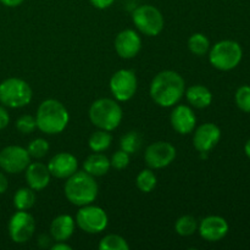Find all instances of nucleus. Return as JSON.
I'll return each mask as SVG.
<instances>
[{
  "mask_svg": "<svg viewBox=\"0 0 250 250\" xmlns=\"http://www.w3.org/2000/svg\"><path fill=\"white\" fill-rule=\"evenodd\" d=\"M27 151H28L31 158H44V156L46 155V153L49 151V143L43 138L33 139V141L28 144Z\"/></svg>",
  "mask_w": 250,
  "mask_h": 250,
  "instance_id": "obj_29",
  "label": "nucleus"
},
{
  "mask_svg": "<svg viewBox=\"0 0 250 250\" xmlns=\"http://www.w3.org/2000/svg\"><path fill=\"white\" fill-rule=\"evenodd\" d=\"M243 56L241 45L234 41H221L209 51V61L220 71H229L239 65Z\"/></svg>",
  "mask_w": 250,
  "mask_h": 250,
  "instance_id": "obj_6",
  "label": "nucleus"
},
{
  "mask_svg": "<svg viewBox=\"0 0 250 250\" xmlns=\"http://www.w3.org/2000/svg\"><path fill=\"white\" fill-rule=\"evenodd\" d=\"M137 187L143 193H149L155 188L156 176L151 170H143L137 176Z\"/></svg>",
  "mask_w": 250,
  "mask_h": 250,
  "instance_id": "obj_28",
  "label": "nucleus"
},
{
  "mask_svg": "<svg viewBox=\"0 0 250 250\" xmlns=\"http://www.w3.org/2000/svg\"><path fill=\"white\" fill-rule=\"evenodd\" d=\"M70 120L67 109L62 103L55 99H46L37 110V127L46 134L61 133Z\"/></svg>",
  "mask_w": 250,
  "mask_h": 250,
  "instance_id": "obj_2",
  "label": "nucleus"
},
{
  "mask_svg": "<svg viewBox=\"0 0 250 250\" xmlns=\"http://www.w3.org/2000/svg\"><path fill=\"white\" fill-rule=\"evenodd\" d=\"M221 138V129L211 122L203 124L195 129L193 144L199 153H208L217 146Z\"/></svg>",
  "mask_w": 250,
  "mask_h": 250,
  "instance_id": "obj_13",
  "label": "nucleus"
},
{
  "mask_svg": "<svg viewBox=\"0 0 250 250\" xmlns=\"http://www.w3.org/2000/svg\"><path fill=\"white\" fill-rule=\"evenodd\" d=\"M110 167H111V165H110L109 158L100 153L92 154L83 163L84 171L92 175L93 177H100V176L106 175L109 172Z\"/></svg>",
  "mask_w": 250,
  "mask_h": 250,
  "instance_id": "obj_20",
  "label": "nucleus"
},
{
  "mask_svg": "<svg viewBox=\"0 0 250 250\" xmlns=\"http://www.w3.org/2000/svg\"><path fill=\"white\" fill-rule=\"evenodd\" d=\"M142 48V39L133 29H125L115 38V50L122 59H133Z\"/></svg>",
  "mask_w": 250,
  "mask_h": 250,
  "instance_id": "obj_14",
  "label": "nucleus"
},
{
  "mask_svg": "<svg viewBox=\"0 0 250 250\" xmlns=\"http://www.w3.org/2000/svg\"><path fill=\"white\" fill-rule=\"evenodd\" d=\"M32 88L21 78H7L0 83V103L4 106L19 109L28 105L32 100Z\"/></svg>",
  "mask_w": 250,
  "mask_h": 250,
  "instance_id": "obj_5",
  "label": "nucleus"
},
{
  "mask_svg": "<svg viewBox=\"0 0 250 250\" xmlns=\"http://www.w3.org/2000/svg\"><path fill=\"white\" fill-rule=\"evenodd\" d=\"M31 164L27 149L19 146H9L0 151V167L7 173L23 172Z\"/></svg>",
  "mask_w": 250,
  "mask_h": 250,
  "instance_id": "obj_10",
  "label": "nucleus"
},
{
  "mask_svg": "<svg viewBox=\"0 0 250 250\" xmlns=\"http://www.w3.org/2000/svg\"><path fill=\"white\" fill-rule=\"evenodd\" d=\"M197 229H198L197 220H195L193 216H190V215L181 216L175 224V231L182 237L192 236L193 233H195Z\"/></svg>",
  "mask_w": 250,
  "mask_h": 250,
  "instance_id": "obj_25",
  "label": "nucleus"
},
{
  "mask_svg": "<svg viewBox=\"0 0 250 250\" xmlns=\"http://www.w3.org/2000/svg\"><path fill=\"white\" fill-rule=\"evenodd\" d=\"M236 104L242 111L250 112V85H242L236 92Z\"/></svg>",
  "mask_w": 250,
  "mask_h": 250,
  "instance_id": "obj_30",
  "label": "nucleus"
},
{
  "mask_svg": "<svg viewBox=\"0 0 250 250\" xmlns=\"http://www.w3.org/2000/svg\"><path fill=\"white\" fill-rule=\"evenodd\" d=\"M27 185L33 190H42L50 182V172L48 166L42 163H31L26 170Z\"/></svg>",
  "mask_w": 250,
  "mask_h": 250,
  "instance_id": "obj_18",
  "label": "nucleus"
},
{
  "mask_svg": "<svg viewBox=\"0 0 250 250\" xmlns=\"http://www.w3.org/2000/svg\"><path fill=\"white\" fill-rule=\"evenodd\" d=\"M16 128L22 134L32 133L37 128L36 117L31 116V115H23L16 121Z\"/></svg>",
  "mask_w": 250,
  "mask_h": 250,
  "instance_id": "obj_31",
  "label": "nucleus"
},
{
  "mask_svg": "<svg viewBox=\"0 0 250 250\" xmlns=\"http://www.w3.org/2000/svg\"><path fill=\"white\" fill-rule=\"evenodd\" d=\"M36 203V194L31 188H21L14 195V207L17 210L27 211Z\"/></svg>",
  "mask_w": 250,
  "mask_h": 250,
  "instance_id": "obj_23",
  "label": "nucleus"
},
{
  "mask_svg": "<svg viewBox=\"0 0 250 250\" xmlns=\"http://www.w3.org/2000/svg\"><path fill=\"white\" fill-rule=\"evenodd\" d=\"M100 250H128L129 246L124 237L119 234H107L100 241Z\"/></svg>",
  "mask_w": 250,
  "mask_h": 250,
  "instance_id": "obj_26",
  "label": "nucleus"
},
{
  "mask_svg": "<svg viewBox=\"0 0 250 250\" xmlns=\"http://www.w3.org/2000/svg\"><path fill=\"white\" fill-rule=\"evenodd\" d=\"M7 186H9V183H7L6 176H5L4 173L0 172V194H2V193L6 192Z\"/></svg>",
  "mask_w": 250,
  "mask_h": 250,
  "instance_id": "obj_35",
  "label": "nucleus"
},
{
  "mask_svg": "<svg viewBox=\"0 0 250 250\" xmlns=\"http://www.w3.org/2000/svg\"><path fill=\"white\" fill-rule=\"evenodd\" d=\"M129 164V154L126 153L121 149V150L116 151L114 155L111 156V160H110V165L111 167L116 168V170H124L128 166Z\"/></svg>",
  "mask_w": 250,
  "mask_h": 250,
  "instance_id": "obj_32",
  "label": "nucleus"
},
{
  "mask_svg": "<svg viewBox=\"0 0 250 250\" xmlns=\"http://www.w3.org/2000/svg\"><path fill=\"white\" fill-rule=\"evenodd\" d=\"M244 151H246L247 156L250 159V139L246 143V146H244Z\"/></svg>",
  "mask_w": 250,
  "mask_h": 250,
  "instance_id": "obj_38",
  "label": "nucleus"
},
{
  "mask_svg": "<svg viewBox=\"0 0 250 250\" xmlns=\"http://www.w3.org/2000/svg\"><path fill=\"white\" fill-rule=\"evenodd\" d=\"M90 4L97 9H107L115 2V0H89Z\"/></svg>",
  "mask_w": 250,
  "mask_h": 250,
  "instance_id": "obj_34",
  "label": "nucleus"
},
{
  "mask_svg": "<svg viewBox=\"0 0 250 250\" xmlns=\"http://www.w3.org/2000/svg\"><path fill=\"white\" fill-rule=\"evenodd\" d=\"M107 215L102 208L94 205H84L76 215V224L82 231L87 233L95 234L104 231L107 226Z\"/></svg>",
  "mask_w": 250,
  "mask_h": 250,
  "instance_id": "obj_8",
  "label": "nucleus"
},
{
  "mask_svg": "<svg viewBox=\"0 0 250 250\" xmlns=\"http://www.w3.org/2000/svg\"><path fill=\"white\" fill-rule=\"evenodd\" d=\"M176 158V148L168 142L150 144L144 153V160L150 168H164Z\"/></svg>",
  "mask_w": 250,
  "mask_h": 250,
  "instance_id": "obj_12",
  "label": "nucleus"
},
{
  "mask_svg": "<svg viewBox=\"0 0 250 250\" xmlns=\"http://www.w3.org/2000/svg\"><path fill=\"white\" fill-rule=\"evenodd\" d=\"M171 126L177 133L189 134L195 128L197 117L193 110L187 105H177L173 107L170 116Z\"/></svg>",
  "mask_w": 250,
  "mask_h": 250,
  "instance_id": "obj_17",
  "label": "nucleus"
},
{
  "mask_svg": "<svg viewBox=\"0 0 250 250\" xmlns=\"http://www.w3.org/2000/svg\"><path fill=\"white\" fill-rule=\"evenodd\" d=\"M1 4H4L5 6H9V7H16L19 6L20 4L23 2V0H0Z\"/></svg>",
  "mask_w": 250,
  "mask_h": 250,
  "instance_id": "obj_36",
  "label": "nucleus"
},
{
  "mask_svg": "<svg viewBox=\"0 0 250 250\" xmlns=\"http://www.w3.org/2000/svg\"><path fill=\"white\" fill-rule=\"evenodd\" d=\"M111 142L112 137L109 133V131L99 129V131H95L94 133H92V136L89 137L88 146L94 153H102V151L109 149V146H111Z\"/></svg>",
  "mask_w": 250,
  "mask_h": 250,
  "instance_id": "obj_22",
  "label": "nucleus"
},
{
  "mask_svg": "<svg viewBox=\"0 0 250 250\" xmlns=\"http://www.w3.org/2000/svg\"><path fill=\"white\" fill-rule=\"evenodd\" d=\"M138 81L132 70H120L110 80V90L117 102H127L137 92Z\"/></svg>",
  "mask_w": 250,
  "mask_h": 250,
  "instance_id": "obj_9",
  "label": "nucleus"
},
{
  "mask_svg": "<svg viewBox=\"0 0 250 250\" xmlns=\"http://www.w3.org/2000/svg\"><path fill=\"white\" fill-rule=\"evenodd\" d=\"M75 232V220L70 215L55 217L50 225V234L54 241L66 242Z\"/></svg>",
  "mask_w": 250,
  "mask_h": 250,
  "instance_id": "obj_19",
  "label": "nucleus"
},
{
  "mask_svg": "<svg viewBox=\"0 0 250 250\" xmlns=\"http://www.w3.org/2000/svg\"><path fill=\"white\" fill-rule=\"evenodd\" d=\"M200 237L208 242H219L229 233V224L221 216H208L198 226Z\"/></svg>",
  "mask_w": 250,
  "mask_h": 250,
  "instance_id": "obj_15",
  "label": "nucleus"
},
{
  "mask_svg": "<svg viewBox=\"0 0 250 250\" xmlns=\"http://www.w3.org/2000/svg\"><path fill=\"white\" fill-rule=\"evenodd\" d=\"M78 161L71 153H59L50 159L48 164L49 172L56 178H68L77 171Z\"/></svg>",
  "mask_w": 250,
  "mask_h": 250,
  "instance_id": "obj_16",
  "label": "nucleus"
},
{
  "mask_svg": "<svg viewBox=\"0 0 250 250\" xmlns=\"http://www.w3.org/2000/svg\"><path fill=\"white\" fill-rule=\"evenodd\" d=\"M188 103L197 109H205L212 102V94L207 87L200 84L192 85L185 92Z\"/></svg>",
  "mask_w": 250,
  "mask_h": 250,
  "instance_id": "obj_21",
  "label": "nucleus"
},
{
  "mask_svg": "<svg viewBox=\"0 0 250 250\" xmlns=\"http://www.w3.org/2000/svg\"><path fill=\"white\" fill-rule=\"evenodd\" d=\"M188 49L197 56H203L209 51L210 42L203 33H194L188 39Z\"/></svg>",
  "mask_w": 250,
  "mask_h": 250,
  "instance_id": "obj_24",
  "label": "nucleus"
},
{
  "mask_svg": "<svg viewBox=\"0 0 250 250\" xmlns=\"http://www.w3.org/2000/svg\"><path fill=\"white\" fill-rule=\"evenodd\" d=\"M134 26L143 34L155 37L164 29V16L153 5H141L132 14Z\"/></svg>",
  "mask_w": 250,
  "mask_h": 250,
  "instance_id": "obj_7",
  "label": "nucleus"
},
{
  "mask_svg": "<svg viewBox=\"0 0 250 250\" xmlns=\"http://www.w3.org/2000/svg\"><path fill=\"white\" fill-rule=\"evenodd\" d=\"M122 109L119 103L109 98L98 99L90 105L89 120L95 127L104 131H114L122 121Z\"/></svg>",
  "mask_w": 250,
  "mask_h": 250,
  "instance_id": "obj_4",
  "label": "nucleus"
},
{
  "mask_svg": "<svg viewBox=\"0 0 250 250\" xmlns=\"http://www.w3.org/2000/svg\"><path fill=\"white\" fill-rule=\"evenodd\" d=\"M142 146V138L137 132H128L120 141V146L124 151L128 154H134L139 150Z\"/></svg>",
  "mask_w": 250,
  "mask_h": 250,
  "instance_id": "obj_27",
  "label": "nucleus"
},
{
  "mask_svg": "<svg viewBox=\"0 0 250 250\" xmlns=\"http://www.w3.org/2000/svg\"><path fill=\"white\" fill-rule=\"evenodd\" d=\"M10 122V116L7 110L4 106H0V129H4L7 127Z\"/></svg>",
  "mask_w": 250,
  "mask_h": 250,
  "instance_id": "obj_33",
  "label": "nucleus"
},
{
  "mask_svg": "<svg viewBox=\"0 0 250 250\" xmlns=\"http://www.w3.org/2000/svg\"><path fill=\"white\" fill-rule=\"evenodd\" d=\"M65 195L77 207L92 204L98 197V185L94 177L85 171H76L65 183Z\"/></svg>",
  "mask_w": 250,
  "mask_h": 250,
  "instance_id": "obj_3",
  "label": "nucleus"
},
{
  "mask_svg": "<svg viewBox=\"0 0 250 250\" xmlns=\"http://www.w3.org/2000/svg\"><path fill=\"white\" fill-rule=\"evenodd\" d=\"M71 248L68 244H66L65 242H58V243L55 244V246L51 247V250H71Z\"/></svg>",
  "mask_w": 250,
  "mask_h": 250,
  "instance_id": "obj_37",
  "label": "nucleus"
},
{
  "mask_svg": "<svg viewBox=\"0 0 250 250\" xmlns=\"http://www.w3.org/2000/svg\"><path fill=\"white\" fill-rule=\"evenodd\" d=\"M7 229H9L10 238L15 243H26L33 236L34 229H36V221L31 214L19 210L11 216Z\"/></svg>",
  "mask_w": 250,
  "mask_h": 250,
  "instance_id": "obj_11",
  "label": "nucleus"
},
{
  "mask_svg": "<svg viewBox=\"0 0 250 250\" xmlns=\"http://www.w3.org/2000/svg\"><path fill=\"white\" fill-rule=\"evenodd\" d=\"M185 92V80L175 71H161L150 83V97L159 106H173L182 99Z\"/></svg>",
  "mask_w": 250,
  "mask_h": 250,
  "instance_id": "obj_1",
  "label": "nucleus"
}]
</instances>
